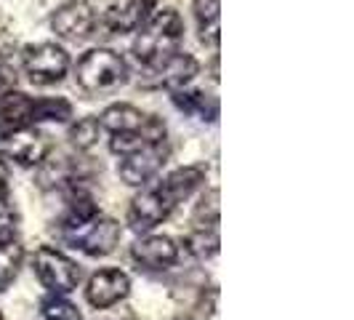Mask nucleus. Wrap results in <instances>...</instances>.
Segmentation results:
<instances>
[{"instance_id":"nucleus-1","label":"nucleus","mask_w":354,"mask_h":320,"mask_svg":"<svg viewBox=\"0 0 354 320\" xmlns=\"http://www.w3.org/2000/svg\"><path fill=\"white\" fill-rule=\"evenodd\" d=\"M208 177L205 166H184L176 168L174 174L142 190L139 195L131 200L128 206V227L133 232H152L158 224H162L181 200L192 195L195 190L203 187V181Z\"/></svg>"},{"instance_id":"nucleus-2","label":"nucleus","mask_w":354,"mask_h":320,"mask_svg":"<svg viewBox=\"0 0 354 320\" xmlns=\"http://www.w3.org/2000/svg\"><path fill=\"white\" fill-rule=\"evenodd\" d=\"M62 240L72 246V249L83 251L88 256H106L112 254L115 246L120 243V224L109 216L102 213H83V216H75V213H64L62 222L56 224Z\"/></svg>"},{"instance_id":"nucleus-3","label":"nucleus","mask_w":354,"mask_h":320,"mask_svg":"<svg viewBox=\"0 0 354 320\" xmlns=\"http://www.w3.org/2000/svg\"><path fill=\"white\" fill-rule=\"evenodd\" d=\"M181 37H184V21L178 17V11L162 8L158 14L147 17V21L139 27V35L133 43V56L139 59L144 70L155 67L178 51Z\"/></svg>"},{"instance_id":"nucleus-4","label":"nucleus","mask_w":354,"mask_h":320,"mask_svg":"<svg viewBox=\"0 0 354 320\" xmlns=\"http://www.w3.org/2000/svg\"><path fill=\"white\" fill-rule=\"evenodd\" d=\"M75 80L80 91H86L88 96L115 94L128 83V64L120 53L109 48H93L80 56L75 67Z\"/></svg>"},{"instance_id":"nucleus-5","label":"nucleus","mask_w":354,"mask_h":320,"mask_svg":"<svg viewBox=\"0 0 354 320\" xmlns=\"http://www.w3.org/2000/svg\"><path fill=\"white\" fill-rule=\"evenodd\" d=\"M32 269L43 288H48L51 294H70L80 283V267L51 246H40L32 254Z\"/></svg>"},{"instance_id":"nucleus-6","label":"nucleus","mask_w":354,"mask_h":320,"mask_svg":"<svg viewBox=\"0 0 354 320\" xmlns=\"http://www.w3.org/2000/svg\"><path fill=\"white\" fill-rule=\"evenodd\" d=\"M21 67L30 83L35 86H53L70 70V53L56 43H37L21 51Z\"/></svg>"},{"instance_id":"nucleus-7","label":"nucleus","mask_w":354,"mask_h":320,"mask_svg":"<svg viewBox=\"0 0 354 320\" xmlns=\"http://www.w3.org/2000/svg\"><path fill=\"white\" fill-rule=\"evenodd\" d=\"M168 158H171L168 139L149 142L139 147V150L123 155L120 163H118V174H120V179L128 187H142V184H147V181H152V179L158 177L160 171H162V166L168 163Z\"/></svg>"},{"instance_id":"nucleus-8","label":"nucleus","mask_w":354,"mask_h":320,"mask_svg":"<svg viewBox=\"0 0 354 320\" xmlns=\"http://www.w3.org/2000/svg\"><path fill=\"white\" fill-rule=\"evenodd\" d=\"M51 152V142L43 131L32 125L19 128L8 136H0V158L14 160L21 168H37Z\"/></svg>"},{"instance_id":"nucleus-9","label":"nucleus","mask_w":354,"mask_h":320,"mask_svg":"<svg viewBox=\"0 0 354 320\" xmlns=\"http://www.w3.org/2000/svg\"><path fill=\"white\" fill-rule=\"evenodd\" d=\"M197 70H200V64L195 62V56L176 51L174 56H168L165 62H160L155 67H147L139 83H142L144 89L178 91V89H184L187 83H192V78L197 75Z\"/></svg>"},{"instance_id":"nucleus-10","label":"nucleus","mask_w":354,"mask_h":320,"mask_svg":"<svg viewBox=\"0 0 354 320\" xmlns=\"http://www.w3.org/2000/svg\"><path fill=\"white\" fill-rule=\"evenodd\" d=\"M51 27L62 40L77 43V40L91 37L96 27V14L86 0H70L62 8H56V14L51 17Z\"/></svg>"},{"instance_id":"nucleus-11","label":"nucleus","mask_w":354,"mask_h":320,"mask_svg":"<svg viewBox=\"0 0 354 320\" xmlns=\"http://www.w3.org/2000/svg\"><path fill=\"white\" fill-rule=\"evenodd\" d=\"M131 294V278L123 269H99L96 275H91L86 285V299L96 310H109L115 304H120Z\"/></svg>"},{"instance_id":"nucleus-12","label":"nucleus","mask_w":354,"mask_h":320,"mask_svg":"<svg viewBox=\"0 0 354 320\" xmlns=\"http://www.w3.org/2000/svg\"><path fill=\"white\" fill-rule=\"evenodd\" d=\"M24 262V246L19 238L14 216H0V294L17 281Z\"/></svg>"},{"instance_id":"nucleus-13","label":"nucleus","mask_w":354,"mask_h":320,"mask_svg":"<svg viewBox=\"0 0 354 320\" xmlns=\"http://www.w3.org/2000/svg\"><path fill=\"white\" fill-rule=\"evenodd\" d=\"M131 256L144 269H168L178 262V246L168 235H147L133 243Z\"/></svg>"},{"instance_id":"nucleus-14","label":"nucleus","mask_w":354,"mask_h":320,"mask_svg":"<svg viewBox=\"0 0 354 320\" xmlns=\"http://www.w3.org/2000/svg\"><path fill=\"white\" fill-rule=\"evenodd\" d=\"M32 105H35V99H30L21 91H0V136H8L27 125H35L32 123Z\"/></svg>"},{"instance_id":"nucleus-15","label":"nucleus","mask_w":354,"mask_h":320,"mask_svg":"<svg viewBox=\"0 0 354 320\" xmlns=\"http://www.w3.org/2000/svg\"><path fill=\"white\" fill-rule=\"evenodd\" d=\"M152 3L147 0H115L104 11V27L109 33H136L149 17Z\"/></svg>"},{"instance_id":"nucleus-16","label":"nucleus","mask_w":354,"mask_h":320,"mask_svg":"<svg viewBox=\"0 0 354 320\" xmlns=\"http://www.w3.org/2000/svg\"><path fill=\"white\" fill-rule=\"evenodd\" d=\"M147 112H142L139 107L133 105H112L106 107L99 118V125L102 131H106L109 136L112 134H131V131H139L144 123H147Z\"/></svg>"},{"instance_id":"nucleus-17","label":"nucleus","mask_w":354,"mask_h":320,"mask_svg":"<svg viewBox=\"0 0 354 320\" xmlns=\"http://www.w3.org/2000/svg\"><path fill=\"white\" fill-rule=\"evenodd\" d=\"M192 11H195L200 43L216 48L221 40V0H195Z\"/></svg>"},{"instance_id":"nucleus-18","label":"nucleus","mask_w":354,"mask_h":320,"mask_svg":"<svg viewBox=\"0 0 354 320\" xmlns=\"http://www.w3.org/2000/svg\"><path fill=\"white\" fill-rule=\"evenodd\" d=\"M174 105L184 115H192L197 121L216 123V118H218V102L213 96H208V94H203V91H174Z\"/></svg>"},{"instance_id":"nucleus-19","label":"nucleus","mask_w":354,"mask_h":320,"mask_svg":"<svg viewBox=\"0 0 354 320\" xmlns=\"http://www.w3.org/2000/svg\"><path fill=\"white\" fill-rule=\"evenodd\" d=\"M72 118V105L62 96H48V99H35L32 105V123H67Z\"/></svg>"},{"instance_id":"nucleus-20","label":"nucleus","mask_w":354,"mask_h":320,"mask_svg":"<svg viewBox=\"0 0 354 320\" xmlns=\"http://www.w3.org/2000/svg\"><path fill=\"white\" fill-rule=\"evenodd\" d=\"M184 249L195 259H211L213 254L218 251V232H216V227H197L195 232H189L184 238Z\"/></svg>"},{"instance_id":"nucleus-21","label":"nucleus","mask_w":354,"mask_h":320,"mask_svg":"<svg viewBox=\"0 0 354 320\" xmlns=\"http://www.w3.org/2000/svg\"><path fill=\"white\" fill-rule=\"evenodd\" d=\"M99 134H102V125H99V118H80L77 123L70 128V142L77 152H88L99 144Z\"/></svg>"},{"instance_id":"nucleus-22","label":"nucleus","mask_w":354,"mask_h":320,"mask_svg":"<svg viewBox=\"0 0 354 320\" xmlns=\"http://www.w3.org/2000/svg\"><path fill=\"white\" fill-rule=\"evenodd\" d=\"M40 315L43 320H83L80 310L67 299H62V294H51L48 299H43Z\"/></svg>"},{"instance_id":"nucleus-23","label":"nucleus","mask_w":354,"mask_h":320,"mask_svg":"<svg viewBox=\"0 0 354 320\" xmlns=\"http://www.w3.org/2000/svg\"><path fill=\"white\" fill-rule=\"evenodd\" d=\"M17 83V64L6 62V56H0V91H8Z\"/></svg>"},{"instance_id":"nucleus-24","label":"nucleus","mask_w":354,"mask_h":320,"mask_svg":"<svg viewBox=\"0 0 354 320\" xmlns=\"http://www.w3.org/2000/svg\"><path fill=\"white\" fill-rule=\"evenodd\" d=\"M8 195V168H6V163L0 160V203L6 200Z\"/></svg>"},{"instance_id":"nucleus-25","label":"nucleus","mask_w":354,"mask_h":320,"mask_svg":"<svg viewBox=\"0 0 354 320\" xmlns=\"http://www.w3.org/2000/svg\"><path fill=\"white\" fill-rule=\"evenodd\" d=\"M112 320H139L136 315H125V318H112Z\"/></svg>"},{"instance_id":"nucleus-26","label":"nucleus","mask_w":354,"mask_h":320,"mask_svg":"<svg viewBox=\"0 0 354 320\" xmlns=\"http://www.w3.org/2000/svg\"><path fill=\"white\" fill-rule=\"evenodd\" d=\"M171 320H189V318H184V315H178V318H171Z\"/></svg>"},{"instance_id":"nucleus-27","label":"nucleus","mask_w":354,"mask_h":320,"mask_svg":"<svg viewBox=\"0 0 354 320\" xmlns=\"http://www.w3.org/2000/svg\"><path fill=\"white\" fill-rule=\"evenodd\" d=\"M147 3H152V6H155V3H158V0H147Z\"/></svg>"},{"instance_id":"nucleus-28","label":"nucleus","mask_w":354,"mask_h":320,"mask_svg":"<svg viewBox=\"0 0 354 320\" xmlns=\"http://www.w3.org/2000/svg\"><path fill=\"white\" fill-rule=\"evenodd\" d=\"M0 320H3V312H0Z\"/></svg>"}]
</instances>
